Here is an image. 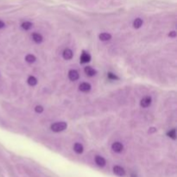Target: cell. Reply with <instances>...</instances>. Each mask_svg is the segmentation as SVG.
<instances>
[{
	"label": "cell",
	"instance_id": "cell-5",
	"mask_svg": "<svg viewBox=\"0 0 177 177\" xmlns=\"http://www.w3.org/2000/svg\"><path fill=\"white\" fill-rule=\"evenodd\" d=\"M95 163L97 164L98 166L99 167H104L106 165V160L104 157H102L100 155H97L95 157Z\"/></svg>",
	"mask_w": 177,
	"mask_h": 177
},
{
	"label": "cell",
	"instance_id": "cell-18",
	"mask_svg": "<svg viewBox=\"0 0 177 177\" xmlns=\"http://www.w3.org/2000/svg\"><path fill=\"white\" fill-rule=\"evenodd\" d=\"M168 135L170 137H172L173 139H175V137H176V134H175V130H172L171 131H169Z\"/></svg>",
	"mask_w": 177,
	"mask_h": 177
},
{
	"label": "cell",
	"instance_id": "cell-15",
	"mask_svg": "<svg viewBox=\"0 0 177 177\" xmlns=\"http://www.w3.org/2000/svg\"><path fill=\"white\" fill-rule=\"evenodd\" d=\"M142 24H143V20H142L141 18H137L134 21V22H133V26L135 27V28H137V29L140 28L142 26Z\"/></svg>",
	"mask_w": 177,
	"mask_h": 177
},
{
	"label": "cell",
	"instance_id": "cell-2",
	"mask_svg": "<svg viewBox=\"0 0 177 177\" xmlns=\"http://www.w3.org/2000/svg\"><path fill=\"white\" fill-rule=\"evenodd\" d=\"M111 149H112V151H115L117 153H120L121 151H123L124 146H123V144H122L121 143H119V142H115V143H112Z\"/></svg>",
	"mask_w": 177,
	"mask_h": 177
},
{
	"label": "cell",
	"instance_id": "cell-22",
	"mask_svg": "<svg viewBox=\"0 0 177 177\" xmlns=\"http://www.w3.org/2000/svg\"><path fill=\"white\" fill-rule=\"evenodd\" d=\"M5 25V22H2V21H0V29H2V28H4Z\"/></svg>",
	"mask_w": 177,
	"mask_h": 177
},
{
	"label": "cell",
	"instance_id": "cell-23",
	"mask_svg": "<svg viewBox=\"0 0 177 177\" xmlns=\"http://www.w3.org/2000/svg\"><path fill=\"white\" fill-rule=\"evenodd\" d=\"M155 131H156V129L155 128H151V131H150V132H155Z\"/></svg>",
	"mask_w": 177,
	"mask_h": 177
},
{
	"label": "cell",
	"instance_id": "cell-16",
	"mask_svg": "<svg viewBox=\"0 0 177 177\" xmlns=\"http://www.w3.org/2000/svg\"><path fill=\"white\" fill-rule=\"evenodd\" d=\"M25 60H26V62H29V63H33V62H35V57L33 54H28V55H26V57H25Z\"/></svg>",
	"mask_w": 177,
	"mask_h": 177
},
{
	"label": "cell",
	"instance_id": "cell-6",
	"mask_svg": "<svg viewBox=\"0 0 177 177\" xmlns=\"http://www.w3.org/2000/svg\"><path fill=\"white\" fill-rule=\"evenodd\" d=\"M141 106L142 107H148V106H151V97H145L143 98L141 100Z\"/></svg>",
	"mask_w": 177,
	"mask_h": 177
},
{
	"label": "cell",
	"instance_id": "cell-14",
	"mask_svg": "<svg viewBox=\"0 0 177 177\" xmlns=\"http://www.w3.org/2000/svg\"><path fill=\"white\" fill-rule=\"evenodd\" d=\"M27 81H28V84L31 86H34L37 84V80L35 79V77H34V76H30L28 78Z\"/></svg>",
	"mask_w": 177,
	"mask_h": 177
},
{
	"label": "cell",
	"instance_id": "cell-9",
	"mask_svg": "<svg viewBox=\"0 0 177 177\" xmlns=\"http://www.w3.org/2000/svg\"><path fill=\"white\" fill-rule=\"evenodd\" d=\"M63 58L65 59V60H70L73 57V52H72V50L69 49H66L64 50V52H63Z\"/></svg>",
	"mask_w": 177,
	"mask_h": 177
},
{
	"label": "cell",
	"instance_id": "cell-7",
	"mask_svg": "<svg viewBox=\"0 0 177 177\" xmlns=\"http://www.w3.org/2000/svg\"><path fill=\"white\" fill-rule=\"evenodd\" d=\"M91 60V56L88 53H86V52H83L81 56H80V62L81 63H86V62H90Z\"/></svg>",
	"mask_w": 177,
	"mask_h": 177
},
{
	"label": "cell",
	"instance_id": "cell-21",
	"mask_svg": "<svg viewBox=\"0 0 177 177\" xmlns=\"http://www.w3.org/2000/svg\"><path fill=\"white\" fill-rule=\"evenodd\" d=\"M169 36H171V37H175V35H176V33H175V31H172V32H170L169 33Z\"/></svg>",
	"mask_w": 177,
	"mask_h": 177
},
{
	"label": "cell",
	"instance_id": "cell-8",
	"mask_svg": "<svg viewBox=\"0 0 177 177\" xmlns=\"http://www.w3.org/2000/svg\"><path fill=\"white\" fill-rule=\"evenodd\" d=\"M79 88L81 92L83 93H86V92H89L90 89H91V86L88 83H81L79 86Z\"/></svg>",
	"mask_w": 177,
	"mask_h": 177
},
{
	"label": "cell",
	"instance_id": "cell-1",
	"mask_svg": "<svg viewBox=\"0 0 177 177\" xmlns=\"http://www.w3.org/2000/svg\"><path fill=\"white\" fill-rule=\"evenodd\" d=\"M67 124L65 122H58V123H54L51 125V130L54 131V132H60L64 131L66 128Z\"/></svg>",
	"mask_w": 177,
	"mask_h": 177
},
{
	"label": "cell",
	"instance_id": "cell-17",
	"mask_svg": "<svg viewBox=\"0 0 177 177\" xmlns=\"http://www.w3.org/2000/svg\"><path fill=\"white\" fill-rule=\"evenodd\" d=\"M31 27H32V23L30 22H23L22 24V28L23 30H30Z\"/></svg>",
	"mask_w": 177,
	"mask_h": 177
},
{
	"label": "cell",
	"instance_id": "cell-12",
	"mask_svg": "<svg viewBox=\"0 0 177 177\" xmlns=\"http://www.w3.org/2000/svg\"><path fill=\"white\" fill-rule=\"evenodd\" d=\"M74 151H75L77 154H81L83 152V146L79 143H76L74 146Z\"/></svg>",
	"mask_w": 177,
	"mask_h": 177
},
{
	"label": "cell",
	"instance_id": "cell-19",
	"mask_svg": "<svg viewBox=\"0 0 177 177\" xmlns=\"http://www.w3.org/2000/svg\"><path fill=\"white\" fill-rule=\"evenodd\" d=\"M35 111H36V112H39V113H41V112H42V111H43V108H42L41 106H35Z\"/></svg>",
	"mask_w": 177,
	"mask_h": 177
},
{
	"label": "cell",
	"instance_id": "cell-10",
	"mask_svg": "<svg viewBox=\"0 0 177 177\" xmlns=\"http://www.w3.org/2000/svg\"><path fill=\"white\" fill-rule=\"evenodd\" d=\"M85 73H86V75L90 76V77L96 74V71L94 70L93 67H91V66H86L85 67Z\"/></svg>",
	"mask_w": 177,
	"mask_h": 177
},
{
	"label": "cell",
	"instance_id": "cell-13",
	"mask_svg": "<svg viewBox=\"0 0 177 177\" xmlns=\"http://www.w3.org/2000/svg\"><path fill=\"white\" fill-rule=\"evenodd\" d=\"M111 38V35L108 33H102L99 35V39L103 42H106V41H109Z\"/></svg>",
	"mask_w": 177,
	"mask_h": 177
},
{
	"label": "cell",
	"instance_id": "cell-11",
	"mask_svg": "<svg viewBox=\"0 0 177 177\" xmlns=\"http://www.w3.org/2000/svg\"><path fill=\"white\" fill-rule=\"evenodd\" d=\"M32 39L36 43H40V42H42V36L38 33H33L32 34Z\"/></svg>",
	"mask_w": 177,
	"mask_h": 177
},
{
	"label": "cell",
	"instance_id": "cell-3",
	"mask_svg": "<svg viewBox=\"0 0 177 177\" xmlns=\"http://www.w3.org/2000/svg\"><path fill=\"white\" fill-rule=\"evenodd\" d=\"M113 172L118 176H124V175H125L124 169L122 167H120V166H115L113 168Z\"/></svg>",
	"mask_w": 177,
	"mask_h": 177
},
{
	"label": "cell",
	"instance_id": "cell-20",
	"mask_svg": "<svg viewBox=\"0 0 177 177\" xmlns=\"http://www.w3.org/2000/svg\"><path fill=\"white\" fill-rule=\"evenodd\" d=\"M108 77H109L110 79H112V80H115V79H117L116 75H114L113 74H108Z\"/></svg>",
	"mask_w": 177,
	"mask_h": 177
},
{
	"label": "cell",
	"instance_id": "cell-4",
	"mask_svg": "<svg viewBox=\"0 0 177 177\" xmlns=\"http://www.w3.org/2000/svg\"><path fill=\"white\" fill-rule=\"evenodd\" d=\"M68 78L72 81H75L79 79V73L76 70H70L68 72Z\"/></svg>",
	"mask_w": 177,
	"mask_h": 177
}]
</instances>
